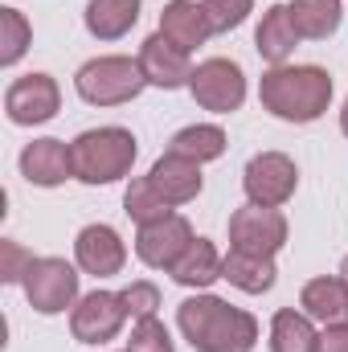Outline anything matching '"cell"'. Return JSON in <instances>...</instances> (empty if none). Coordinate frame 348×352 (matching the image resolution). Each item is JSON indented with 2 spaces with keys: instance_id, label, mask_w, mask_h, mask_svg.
<instances>
[{
  "instance_id": "cell-1",
  "label": "cell",
  "mask_w": 348,
  "mask_h": 352,
  "mask_svg": "<svg viewBox=\"0 0 348 352\" xmlns=\"http://www.w3.org/2000/svg\"><path fill=\"white\" fill-rule=\"evenodd\" d=\"M176 324L197 352H254L259 344V320L217 295L184 299Z\"/></svg>"
},
{
  "instance_id": "cell-2",
  "label": "cell",
  "mask_w": 348,
  "mask_h": 352,
  "mask_svg": "<svg viewBox=\"0 0 348 352\" xmlns=\"http://www.w3.org/2000/svg\"><path fill=\"white\" fill-rule=\"evenodd\" d=\"M259 98L283 123H316L332 102V74L324 66H270L259 82Z\"/></svg>"
},
{
  "instance_id": "cell-3",
  "label": "cell",
  "mask_w": 348,
  "mask_h": 352,
  "mask_svg": "<svg viewBox=\"0 0 348 352\" xmlns=\"http://www.w3.org/2000/svg\"><path fill=\"white\" fill-rule=\"evenodd\" d=\"M135 135L127 127H90L70 144L74 180L83 184H115L135 164Z\"/></svg>"
},
{
  "instance_id": "cell-4",
  "label": "cell",
  "mask_w": 348,
  "mask_h": 352,
  "mask_svg": "<svg viewBox=\"0 0 348 352\" xmlns=\"http://www.w3.org/2000/svg\"><path fill=\"white\" fill-rule=\"evenodd\" d=\"M144 87H148V78L140 70V58H123V54L90 58L74 74V90L90 107H123V102L140 98Z\"/></svg>"
},
{
  "instance_id": "cell-5",
  "label": "cell",
  "mask_w": 348,
  "mask_h": 352,
  "mask_svg": "<svg viewBox=\"0 0 348 352\" xmlns=\"http://www.w3.org/2000/svg\"><path fill=\"white\" fill-rule=\"evenodd\" d=\"M25 299L41 316H58L78 303V270L66 258H37L25 274Z\"/></svg>"
},
{
  "instance_id": "cell-6",
  "label": "cell",
  "mask_w": 348,
  "mask_h": 352,
  "mask_svg": "<svg viewBox=\"0 0 348 352\" xmlns=\"http://www.w3.org/2000/svg\"><path fill=\"white\" fill-rule=\"evenodd\" d=\"M193 98L205 107V111H213V115H234L242 102H246V74H242V66L238 62H230V58H209V62H201L197 70H193Z\"/></svg>"
},
{
  "instance_id": "cell-7",
  "label": "cell",
  "mask_w": 348,
  "mask_h": 352,
  "mask_svg": "<svg viewBox=\"0 0 348 352\" xmlns=\"http://www.w3.org/2000/svg\"><path fill=\"white\" fill-rule=\"evenodd\" d=\"M295 184H299V168L291 156L283 152H259L246 173H242V188H246V201L250 205H266V209H279L295 197Z\"/></svg>"
},
{
  "instance_id": "cell-8",
  "label": "cell",
  "mask_w": 348,
  "mask_h": 352,
  "mask_svg": "<svg viewBox=\"0 0 348 352\" xmlns=\"http://www.w3.org/2000/svg\"><path fill=\"white\" fill-rule=\"evenodd\" d=\"M287 246V217L279 209L266 205H242L230 217V250H246V254H262L274 258Z\"/></svg>"
},
{
  "instance_id": "cell-9",
  "label": "cell",
  "mask_w": 348,
  "mask_h": 352,
  "mask_svg": "<svg viewBox=\"0 0 348 352\" xmlns=\"http://www.w3.org/2000/svg\"><path fill=\"white\" fill-rule=\"evenodd\" d=\"M62 107V90L50 74H25L4 90V115L17 127H37L50 123Z\"/></svg>"
},
{
  "instance_id": "cell-10",
  "label": "cell",
  "mask_w": 348,
  "mask_h": 352,
  "mask_svg": "<svg viewBox=\"0 0 348 352\" xmlns=\"http://www.w3.org/2000/svg\"><path fill=\"white\" fill-rule=\"evenodd\" d=\"M123 320H127V307H123L119 291H90L70 311V332L78 344H107L119 336Z\"/></svg>"
},
{
  "instance_id": "cell-11",
  "label": "cell",
  "mask_w": 348,
  "mask_h": 352,
  "mask_svg": "<svg viewBox=\"0 0 348 352\" xmlns=\"http://www.w3.org/2000/svg\"><path fill=\"white\" fill-rule=\"evenodd\" d=\"M188 242H193V226H188L180 213H168L164 221L140 226V234H135V254H140V263L152 266V270H173L176 258L188 250Z\"/></svg>"
},
{
  "instance_id": "cell-12",
  "label": "cell",
  "mask_w": 348,
  "mask_h": 352,
  "mask_svg": "<svg viewBox=\"0 0 348 352\" xmlns=\"http://www.w3.org/2000/svg\"><path fill=\"white\" fill-rule=\"evenodd\" d=\"M140 70H144L148 87H160V90H180V87L193 82L188 50L173 45L164 33H152V37L140 45Z\"/></svg>"
},
{
  "instance_id": "cell-13",
  "label": "cell",
  "mask_w": 348,
  "mask_h": 352,
  "mask_svg": "<svg viewBox=\"0 0 348 352\" xmlns=\"http://www.w3.org/2000/svg\"><path fill=\"white\" fill-rule=\"evenodd\" d=\"M74 263H78L83 274L111 278V274H119L123 263H127V246H123V238L111 226L94 221L87 230H78V238H74Z\"/></svg>"
},
{
  "instance_id": "cell-14",
  "label": "cell",
  "mask_w": 348,
  "mask_h": 352,
  "mask_svg": "<svg viewBox=\"0 0 348 352\" xmlns=\"http://www.w3.org/2000/svg\"><path fill=\"white\" fill-rule=\"evenodd\" d=\"M21 176L37 188H58L74 176V160H70V144L62 140H33L21 152Z\"/></svg>"
},
{
  "instance_id": "cell-15",
  "label": "cell",
  "mask_w": 348,
  "mask_h": 352,
  "mask_svg": "<svg viewBox=\"0 0 348 352\" xmlns=\"http://www.w3.org/2000/svg\"><path fill=\"white\" fill-rule=\"evenodd\" d=\"M152 188L168 201V205H188V201H197L201 197V164L197 160H184V156H176V152H164L156 164H152Z\"/></svg>"
},
{
  "instance_id": "cell-16",
  "label": "cell",
  "mask_w": 348,
  "mask_h": 352,
  "mask_svg": "<svg viewBox=\"0 0 348 352\" xmlns=\"http://www.w3.org/2000/svg\"><path fill=\"white\" fill-rule=\"evenodd\" d=\"M299 307H303V316H312V320L324 324V328L348 324V283L340 274H320V278L303 283Z\"/></svg>"
},
{
  "instance_id": "cell-17",
  "label": "cell",
  "mask_w": 348,
  "mask_h": 352,
  "mask_svg": "<svg viewBox=\"0 0 348 352\" xmlns=\"http://www.w3.org/2000/svg\"><path fill=\"white\" fill-rule=\"evenodd\" d=\"M254 45H259V54L270 66H287V58H291L295 45H299V29H295L287 4H270V8L262 12L259 29H254Z\"/></svg>"
},
{
  "instance_id": "cell-18",
  "label": "cell",
  "mask_w": 348,
  "mask_h": 352,
  "mask_svg": "<svg viewBox=\"0 0 348 352\" xmlns=\"http://www.w3.org/2000/svg\"><path fill=\"white\" fill-rule=\"evenodd\" d=\"M160 33H164L173 45H180V50H197V45L209 41L213 25H209V16H205L201 4H193V0H173V4H164V12H160Z\"/></svg>"
},
{
  "instance_id": "cell-19",
  "label": "cell",
  "mask_w": 348,
  "mask_h": 352,
  "mask_svg": "<svg viewBox=\"0 0 348 352\" xmlns=\"http://www.w3.org/2000/svg\"><path fill=\"white\" fill-rule=\"evenodd\" d=\"M87 33L98 41H119L140 21V0H87Z\"/></svg>"
},
{
  "instance_id": "cell-20",
  "label": "cell",
  "mask_w": 348,
  "mask_h": 352,
  "mask_svg": "<svg viewBox=\"0 0 348 352\" xmlns=\"http://www.w3.org/2000/svg\"><path fill=\"white\" fill-rule=\"evenodd\" d=\"M221 254H217V246L209 242V238H193L188 242V250L176 258V266L168 270L180 287H193V291H205L209 283H217L221 278Z\"/></svg>"
},
{
  "instance_id": "cell-21",
  "label": "cell",
  "mask_w": 348,
  "mask_h": 352,
  "mask_svg": "<svg viewBox=\"0 0 348 352\" xmlns=\"http://www.w3.org/2000/svg\"><path fill=\"white\" fill-rule=\"evenodd\" d=\"M274 258H262V254H246V250H230L226 263H221V278L246 295H262L274 287Z\"/></svg>"
},
{
  "instance_id": "cell-22",
  "label": "cell",
  "mask_w": 348,
  "mask_h": 352,
  "mask_svg": "<svg viewBox=\"0 0 348 352\" xmlns=\"http://www.w3.org/2000/svg\"><path fill=\"white\" fill-rule=\"evenodd\" d=\"M320 349V332H316V320L295 311V307H283L274 311L270 320V352H316Z\"/></svg>"
},
{
  "instance_id": "cell-23",
  "label": "cell",
  "mask_w": 348,
  "mask_h": 352,
  "mask_svg": "<svg viewBox=\"0 0 348 352\" xmlns=\"http://www.w3.org/2000/svg\"><path fill=\"white\" fill-rule=\"evenodd\" d=\"M287 8H291V21H295L299 37H307V41H328L340 29V16H345L340 0H291Z\"/></svg>"
},
{
  "instance_id": "cell-24",
  "label": "cell",
  "mask_w": 348,
  "mask_h": 352,
  "mask_svg": "<svg viewBox=\"0 0 348 352\" xmlns=\"http://www.w3.org/2000/svg\"><path fill=\"white\" fill-rule=\"evenodd\" d=\"M168 152L184 156V160H197V164L217 160V156L226 152V131H221L217 123H193V127H180L173 140H168Z\"/></svg>"
},
{
  "instance_id": "cell-25",
  "label": "cell",
  "mask_w": 348,
  "mask_h": 352,
  "mask_svg": "<svg viewBox=\"0 0 348 352\" xmlns=\"http://www.w3.org/2000/svg\"><path fill=\"white\" fill-rule=\"evenodd\" d=\"M123 209H127V217H131L135 226H152V221H164V217L173 213V205L152 188L148 176H140V180L127 184V192H123Z\"/></svg>"
},
{
  "instance_id": "cell-26",
  "label": "cell",
  "mask_w": 348,
  "mask_h": 352,
  "mask_svg": "<svg viewBox=\"0 0 348 352\" xmlns=\"http://www.w3.org/2000/svg\"><path fill=\"white\" fill-rule=\"evenodd\" d=\"M33 45V29L21 8H0V66H17Z\"/></svg>"
},
{
  "instance_id": "cell-27",
  "label": "cell",
  "mask_w": 348,
  "mask_h": 352,
  "mask_svg": "<svg viewBox=\"0 0 348 352\" xmlns=\"http://www.w3.org/2000/svg\"><path fill=\"white\" fill-rule=\"evenodd\" d=\"M201 8H205L213 33H230L254 12V0H201Z\"/></svg>"
},
{
  "instance_id": "cell-28",
  "label": "cell",
  "mask_w": 348,
  "mask_h": 352,
  "mask_svg": "<svg viewBox=\"0 0 348 352\" xmlns=\"http://www.w3.org/2000/svg\"><path fill=\"white\" fill-rule=\"evenodd\" d=\"M119 299H123V307H127V320H152L156 307H160V287L148 283V278H140V283L123 287Z\"/></svg>"
},
{
  "instance_id": "cell-29",
  "label": "cell",
  "mask_w": 348,
  "mask_h": 352,
  "mask_svg": "<svg viewBox=\"0 0 348 352\" xmlns=\"http://www.w3.org/2000/svg\"><path fill=\"white\" fill-rule=\"evenodd\" d=\"M127 352H173V336L168 328L152 316V320H135L131 328V340H127Z\"/></svg>"
},
{
  "instance_id": "cell-30",
  "label": "cell",
  "mask_w": 348,
  "mask_h": 352,
  "mask_svg": "<svg viewBox=\"0 0 348 352\" xmlns=\"http://www.w3.org/2000/svg\"><path fill=\"white\" fill-rule=\"evenodd\" d=\"M37 263L21 242H12V238H4L0 242V283H25V274H29V266Z\"/></svg>"
},
{
  "instance_id": "cell-31",
  "label": "cell",
  "mask_w": 348,
  "mask_h": 352,
  "mask_svg": "<svg viewBox=\"0 0 348 352\" xmlns=\"http://www.w3.org/2000/svg\"><path fill=\"white\" fill-rule=\"evenodd\" d=\"M316 352H348V324H332L320 332V349Z\"/></svg>"
},
{
  "instance_id": "cell-32",
  "label": "cell",
  "mask_w": 348,
  "mask_h": 352,
  "mask_svg": "<svg viewBox=\"0 0 348 352\" xmlns=\"http://www.w3.org/2000/svg\"><path fill=\"white\" fill-rule=\"evenodd\" d=\"M340 131L348 135V98H345V111H340Z\"/></svg>"
},
{
  "instance_id": "cell-33",
  "label": "cell",
  "mask_w": 348,
  "mask_h": 352,
  "mask_svg": "<svg viewBox=\"0 0 348 352\" xmlns=\"http://www.w3.org/2000/svg\"><path fill=\"white\" fill-rule=\"evenodd\" d=\"M340 278H345V283H348V258H345V266H340Z\"/></svg>"
}]
</instances>
